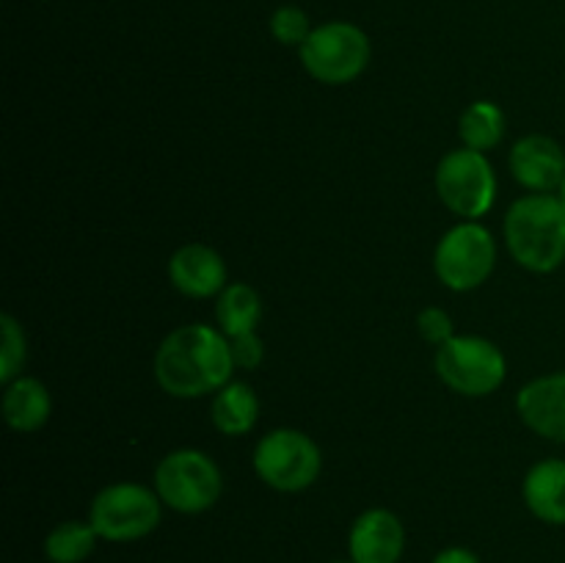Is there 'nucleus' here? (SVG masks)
Segmentation results:
<instances>
[{
	"label": "nucleus",
	"mask_w": 565,
	"mask_h": 563,
	"mask_svg": "<svg viewBox=\"0 0 565 563\" xmlns=\"http://www.w3.org/2000/svg\"><path fill=\"white\" fill-rule=\"evenodd\" d=\"M230 351H232V362L235 368L241 370H257L265 359V346L259 340L257 331H248V334L241 337H230Z\"/></svg>",
	"instance_id": "obj_23"
},
{
	"label": "nucleus",
	"mask_w": 565,
	"mask_h": 563,
	"mask_svg": "<svg viewBox=\"0 0 565 563\" xmlns=\"http://www.w3.org/2000/svg\"><path fill=\"white\" fill-rule=\"evenodd\" d=\"M497 265L494 235L478 221H461L445 232L434 252V270L456 293L478 290Z\"/></svg>",
	"instance_id": "obj_8"
},
{
	"label": "nucleus",
	"mask_w": 565,
	"mask_h": 563,
	"mask_svg": "<svg viewBox=\"0 0 565 563\" xmlns=\"http://www.w3.org/2000/svg\"><path fill=\"white\" fill-rule=\"evenodd\" d=\"M0 331H3V348H0V381L20 379L25 364V334L22 326L11 315H0Z\"/></svg>",
	"instance_id": "obj_20"
},
{
	"label": "nucleus",
	"mask_w": 565,
	"mask_h": 563,
	"mask_svg": "<svg viewBox=\"0 0 565 563\" xmlns=\"http://www.w3.org/2000/svg\"><path fill=\"white\" fill-rule=\"evenodd\" d=\"M434 368L436 375L458 395L486 397L505 381L508 359L486 337L456 334L436 348Z\"/></svg>",
	"instance_id": "obj_4"
},
{
	"label": "nucleus",
	"mask_w": 565,
	"mask_h": 563,
	"mask_svg": "<svg viewBox=\"0 0 565 563\" xmlns=\"http://www.w3.org/2000/svg\"><path fill=\"white\" fill-rule=\"evenodd\" d=\"M436 193L450 213L461 215L463 221H478L494 208V166L478 149H452L436 166Z\"/></svg>",
	"instance_id": "obj_7"
},
{
	"label": "nucleus",
	"mask_w": 565,
	"mask_h": 563,
	"mask_svg": "<svg viewBox=\"0 0 565 563\" xmlns=\"http://www.w3.org/2000/svg\"><path fill=\"white\" fill-rule=\"evenodd\" d=\"M97 539L92 522H61L44 539V552L53 563H81L92 555Z\"/></svg>",
	"instance_id": "obj_19"
},
{
	"label": "nucleus",
	"mask_w": 565,
	"mask_h": 563,
	"mask_svg": "<svg viewBox=\"0 0 565 563\" xmlns=\"http://www.w3.org/2000/svg\"><path fill=\"white\" fill-rule=\"evenodd\" d=\"M511 171L522 188L533 193H552L565 177V152L550 136H524L511 149Z\"/></svg>",
	"instance_id": "obj_11"
},
{
	"label": "nucleus",
	"mask_w": 565,
	"mask_h": 563,
	"mask_svg": "<svg viewBox=\"0 0 565 563\" xmlns=\"http://www.w3.org/2000/svg\"><path fill=\"white\" fill-rule=\"evenodd\" d=\"M50 412H53V401H50L47 386L39 379L20 375L6 384L3 417L9 428L20 431V434H33L47 423Z\"/></svg>",
	"instance_id": "obj_15"
},
{
	"label": "nucleus",
	"mask_w": 565,
	"mask_h": 563,
	"mask_svg": "<svg viewBox=\"0 0 565 563\" xmlns=\"http://www.w3.org/2000/svg\"><path fill=\"white\" fill-rule=\"evenodd\" d=\"M557 196H561V202L565 204V177H563V182H561V188H557Z\"/></svg>",
	"instance_id": "obj_25"
},
{
	"label": "nucleus",
	"mask_w": 565,
	"mask_h": 563,
	"mask_svg": "<svg viewBox=\"0 0 565 563\" xmlns=\"http://www.w3.org/2000/svg\"><path fill=\"white\" fill-rule=\"evenodd\" d=\"M522 497L533 517L546 524H565V461L544 458L524 475Z\"/></svg>",
	"instance_id": "obj_14"
},
{
	"label": "nucleus",
	"mask_w": 565,
	"mask_h": 563,
	"mask_svg": "<svg viewBox=\"0 0 565 563\" xmlns=\"http://www.w3.org/2000/svg\"><path fill=\"white\" fill-rule=\"evenodd\" d=\"M160 506L163 500L149 486L110 484L94 497L88 522L105 541H136L152 533L160 524Z\"/></svg>",
	"instance_id": "obj_9"
},
{
	"label": "nucleus",
	"mask_w": 565,
	"mask_h": 563,
	"mask_svg": "<svg viewBox=\"0 0 565 563\" xmlns=\"http://www.w3.org/2000/svg\"><path fill=\"white\" fill-rule=\"evenodd\" d=\"M210 417L213 425L224 436H243L254 431L259 419V397L252 390V384L243 381H230L221 386L213 395V406H210Z\"/></svg>",
	"instance_id": "obj_16"
},
{
	"label": "nucleus",
	"mask_w": 565,
	"mask_h": 563,
	"mask_svg": "<svg viewBox=\"0 0 565 563\" xmlns=\"http://www.w3.org/2000/svg\"><path fill=\"white\" fill-rule=\"evenodd\" d=\"M417 331L423 334L425 342L430 346H445L447 340L456 337V329H452V318L441 307H425L423 312L417 315Z\"/></svg>",
	"instance_id": "obj_22"
},
{
	"label": "nucleus",
	"mask_w": 565,
	"mask_h": 563,
	"mask_svg": "<svg viewBox=\"0 0 565 563\" xmlns=\"http://www.w3.org/2000/svg\"><path fill=\"white\" fill-rule=\"evenodd\" d=\"M434 563H480V561L475 552L463 550V546H450V550L439 552V555L434 557Z\"/></svg>",
	"instance_id": "obj_24"
},
{
	"label": "nucleus",
	"mask_w": 565,
	"mask_h": 563,
	"mask_svg": "<svg viewBox=\"0 0 565 563\" xmlns=\"http://www.w3.org/2000/svg\"><path fill=\"white\" fill-rule=\"evenodd\" d=\"M334 563H353V561H334Z\"/></svg>",
	"instance_id": "obj_26"
},
{
	"label": "nucleus",
	"mask_w": 565,
	"mask_h": 563,
	"mask_svg": "<svg viewBox=\"0 0 565 563\" xmlns=\"http://www.w3.org/2000/svg\"><path fill=\"white\" fill-rule=\"evenodd\" d=\"M154 491L163 506L180 513H202L218 502L224 491L221 469L207 453L182 447L160 458L154 467Z\"/></svg>",
	"instance_id": "obj_5"
},
{
	"label": "nucleus",
	"mask_w": 565,
	"mask_h": 563,
	"mask_svg": "<svg viewBox=\"0 0 565 563\" xmlns=\"http://www.w3.org/2000/svg\"><path fill=\"white\" fill-rule=\"evenodd\" d=\"M516 412L533 434L565 445V370L524 384L516 395Z\"/></svg>",
	"instance_id": "obj_10"
},
{
	"label": "nucleus",
	"mask_w": 565,
	"mask_h": 563,
	"mask_svg": "<svg viewBox=\"0 0 565 563\" xmlns=\"http://www.w3.org/2000/svg\"><path fill=\"white\" fill-rule=\"evenodd\" d=\"M312 22H309V14L301 9V6H279V9L270 14V33L279 44H287V47H301L303 42L312 33Z\"/></svg>",
	"instance_id": "obj_21"
},
{
	"label": "nucleus",
	"mask_w": 565,
	"mask_h": 563,
	"mask_svg": "<svg viewBox=\"0 0 565 563\" xmlns=\"http://www.w3.org/2000/svg\"><path fill=\"white\" fill-rule=\"evenodd\" d=\"M259 318H263V301H259V293L246 282H232L215 298V320L226 337L257 331Z\"/></svg>",
	"instance_id": "obj_17"
},
{
	"label": "nucleus",
	"mask_w": 565,
	"mask_h": 563,
	"mask_svg": "<svg viewBox=\"0 0 565 563\" xmlns=\"http://www.w3.org/2000/svg\"><path fill=\"white\" fill-rule=\"evenodd\" d=\"M254 472L276 491H303L318 480L323 456L312 436L296 428H276L254 447Z\"/></svg>",
	"instance_id": "obj_6"
},
{
	"label": "nucleus",
	"mask_w": 565,
	"mask_h": 563,
	"mask_svg": "<svg viewBox=\"0 0 565 563\" xmlns=\"http://www.w3.org/2000/svg\"><path fill=\"white\" fill-rule=\"evenodd\" d=\"M169 279L188 298H218L230 285L224 257L204 243H185L171 254Z\"/></svg>",
	"instance_id": "obj_12"
},
{
	"label": "nucleus",
	"mask_w": 565,
	"mask_h": 563,
	"mask_svg": "<svg viewBox=\"0 0 565 563\" xmlns=\"http://www.w3.org/2000/svg\"><path fill=\"white\" fill-rule=\"evenodd\" d=\"M235 373L230 337L207 323L171 331L154 353V379L171 397H202L226 386Z\"/></svg>",
	"instance_id": "obj_1"
},
{
	"label": "nucleus",
	"mask_w": 565,
	"mask_h": 563,
	"mask_svg": "<svg viewBox=\"0 0 565 563\" xmlns=\"http://www.w3.org/2000/svg\"><path fill=\"white\" fill-rule=\"evenodd\" d=\"M511 257L533 274H552L565 263V204L555 193H527L505 215Z\"/></svg>",
	"instance_id": "obj_2"
},
{
	"label": "nucleus",
	"mask_w": 565,
	"mask_h": 563,
	"mask_svg": "<svg viewBox=\"0 0 565 563\" xmlns=\"http://www.w3.org/2000/svg\"><path fill=\"white\" fill-rule=\"evenodd\" d=\"M370 36L359 25L345 20H331L315 25L307 42L298 47L301 66L326 86L353 83L370 64Z\"/></svg>",
	"instance_id": "obj_3"
},
{
	"label": "nucleus",
	"mask_w": 565,
	"mask_h": 563,
	"mask_svg": "<svg viewBox=\"0 0 565 563\" xmlns=\"http://www.w3.org/2000/svg\"><path fill=\"white\" fill-rule=\"evenodd\" d=\"M458 136H461L463 147L489 152V149L500 147L502 136H505V114L491 99H478L461 114Z\"/></svg>",
	"instance_id": "obj_18"
},
{
	"label": "nucleus",
	"mask_w": 565,
	"mask_h": 563,
	"mask_svg": "<svg viewBox=\"0 0 565 563\" xmlns=\"http://www.w3.org/2000/svg\"><path fill=\"white\" fill-rule=\"evenodd\" d=\"M406 544L401 519L386 508H370L353 522L348 550L353 563H397Z\"/></svg>",
	"instance_id": "obj_13"
}]
</instances>
